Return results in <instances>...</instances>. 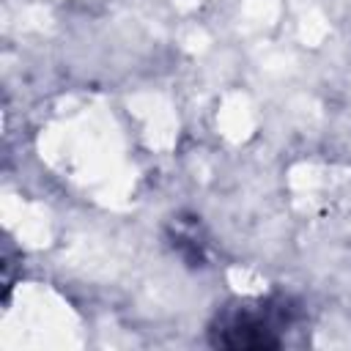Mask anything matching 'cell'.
<instances>
[{
	"label": "cell",
	"mask_w": 351,
	"mask_h": 351,
	"mask_svg": "<svg viewBox=\"0 0 351 351\" xmlns=\"http://www.w3.org/2000/svg\"><path fill=\"white\" fill-rule=\"evenodd\" d=\"M296 310L285 296L239 299L217 310L208 324V343L214 348L261 351L280 348L282 332L293 324Z\"/></svg>",
	"instance_id": "obj_1"
}]
</instances>
